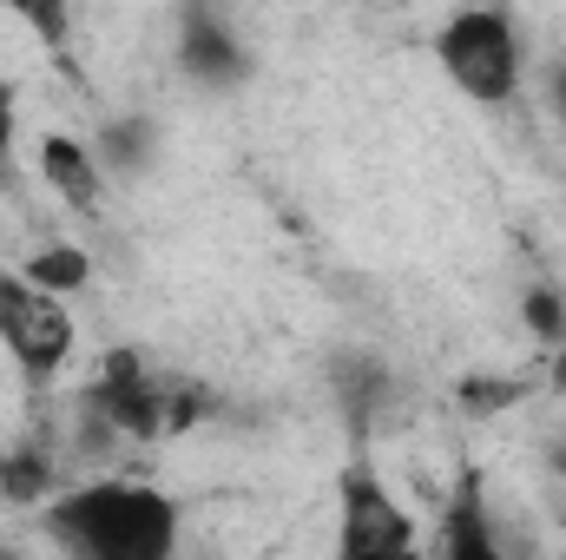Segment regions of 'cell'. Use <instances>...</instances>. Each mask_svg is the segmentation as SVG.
<instances>
[{
  "instance_id": "1",
  "label": "cell",
  "mask_w": 566,
  "mask_h": 560,
  "mask_svg": "<svg viewBox=\"0 0 566 560\" xmlns=\"http://www.w3.org/2000/svg\"><path fill=\"white\" fill-rule=\"evenodd\" d=\"M46 528L86 560H171L178 554V508L145 481H86L53 501Z\"/></svg>"
},
{
  "instance_id": "2",
  "label": "cell",
  "mask_w": 566,
  "mask_h": 560,
  "mask_svg": "<svg viewBox=\"0 0 566 560\" xmlns=\"http://www.w3.org/2000/svg\"><path fill=\"white\" fill-rule=\"evenodd\" d=\"M441 66L448 80L481 100V106H501L514 100L521 86V40H514V20L507 13H488V7H468L441 27Z\"/></svg>"
},
{
  "instance_id": "3",
  "label": "cell",
  "mask_w": 566,
  "mask_h": 560,
  "mask_svg": "<svg viewBox=\"0 0 566 560\" xmlns=\"http://www.w3.org/2000/svg\"><path fill=\"white\" fill-rule=\"evenodd\" d=\"M0 343H7V356H13L33 383H46V376L73 356V317H66L60 297H46L40 283L0 278Z\"/></svg>"
},
{
  "instance_id": "4",
  "label": "cell",
  "mask_w": 566,
  "mask_h": 560,
  "mask_svg": "<svg viewBox=\"0 0 566 560\" xmlns=\"http://www.w3.org/2000/svg\"><path fill=\"white\" fill-rule=\"evenodd\" d=\"M336 560H416V528L369 468L343 475V548Z\"/></svg>"
},
{
  "instance_id": "5",
  "label": "cell",
  "mask_w": 566,
  "mask_h": 560,
  "mask_svg": "<svg viewBox=\"0 0 566 560\" xmlns=\"http://www.w3.org/2000/svg\"><path fill=\"white\" fill-rule=\"evenodd\" d=\"M165 390L171 383H151L139 350H113L99 363V383H93V409L113 422L119 435H158L165 428Z\"/></svg>"
},
{
  "instance_id": "6",
  "label": "cell",
  "mask_w": 566,
  "mask_h": 560,
  "mask_svg": "<svg viewBox=\"0 0 566 560\" xmlns=\"http://www.w3.org/2000/svg\"><path fill=\"white\" fill-rule=\"evenodd\" d=\"M441 535H448V560H507V548L494 541L488 501H481V475H461V488L441 515Z\"/></svg>"
},
{
  "instance_id": "7",
  "label": "cell",
  "mask_w": 566,
  "mask_h": 560,
  "mask_svg": "<svg viewBox=\"0 0 566 560\" xmlns=\"http://www.w3.org/2000/svg\"><path fill=\"white\" fill-rule=\"evenodd\" d=\"M178 60H185V73H198V80H211V86H231V80L244 73L238 40H231L211 13H191V20H185V46H178Z\"/></svg>"
},
{
  "instance_id": "8",
  "label": "cell",
  "mask_w": 566,
  "mask_h": 560,
  "mask_svg": "<svg viewBox=\"0 0 566 560\" xmlns=\"http://www.w3.org/2000/svg\"><path fill=\"white\" fill-rule=\"evenodd\" d=\"M40 165H46V178H53V191L73 205V211H99V165H93V152L73 139H53L40 145Z\"/></svg>"
},
{
  "instance_id": "9",
  "label": "cell",
  "mask_w": 566,
  "mask_h": 560,
  "mask_svg": "<svg viewBox=\"0 0 566 560\" xmlns=\"http://www.w3.org/2000/svg\"><path fill=\"white\" fill-rule=\"evenodd\" d=\"M27 283H40L46 297H53V290H80V283H86V251H73V245L40 251V258L27 265Z\"/></svg>"
},
{
  "instance_id": "10",
  "label": "cell",
  "mask_w": 566,
  "mask_h": 560,
  "mask_svg": "<svg viewBox=\"0 0 566 560\" xmlns=\"http://www.w3.org/2000/svg\"><path fill=\"white\" fill-rule=\"evenodd\" d=\"M46 488V455L40 448H13L7 462H0V495L7 501H33Z\"/></svg>"
},
{
  "instance_id": "11",
  "label": "cell",
  "mask_w": 566,
  "mask_h": 560,
  "mask_svg": "<svg viewBox=\"0 0 566 560\" xmlns=\"http://www.w3.org/2000/svg\"><path fill=\"white\" fill-rule=\"evenodd\" d=\"M527 323H534V336H554V343H560V336H566L560 290H534V297H527Z\"/></svg>"
},
{
  "instance_id": "12",
  "label": "cell",
  "mask_w": 566,
  "mask_h": 560,
  "mask_svg": "<svg viewBox=\"0 0 566 560\" xmlns=\"http://www.w3.org/2000/svg\"><path fill=\"white\" fill-rule=\"evenodd\" d=\"M139 145H145V126H113V133H106L113 165H139Z\"/></svg>"
},
{
  "instance_id": "13",
  "label": "cell",
  "mask_w": 566,
  "mask_h": 560,
  "mask_svg": "<svg viewBox=\"0 0 566 560\" xmlns=\"http://www.w3.org/2000/svg\"><path fill=\"white\" fill-rule=\"evenodd\" d=\"M468 403L474 409H507V403H521V390L514 383H468Z\"/></svg>"
},
{
  "instance_id": "14",
  "label": "cell",
  "mask_w": 566,
  "mask_h": 560,
  "mask_svg": "<svg viewBox=\"0 0 566 560\" xmlns=\"http://www.w3.org/2000/svg\"><path fill=\"white\" fill-rule=\"evenodd\" d=\"M13 145V93H7V80H0V152Z\"/></svg>"
},
{
  "instance_id": "15",
  "label": "cell",
  "mask_w": 566,
  "mask_h": 560,
  "mask_svg": "<svg viewBox=\"0 0 566 560\" xmlns=\"http://www.w3.org/2000/svg\"><path fill=\"white\" fill-rule=\"evenodd\" d=\"M554 100H560V113H566V66L554 73Z\"/></svg>"
},
{
  "instance_id": "16",
  "label": "cell",
  "mask_w": 566,
  "mask_h": 560,
  "mask_svg": "<svg viewBox=\"0 0 566 560\" xmlns=\"http://www.w3.org/2000/svg\"><path fill=\"white\" fill-rule=\"evenodd\" d=\"M554 468H560V475H566V442H560V448H554Z\"/></svg>"
},
{
  "instance_id": "17",
  "label": "cell",
  "mask_w": 566,
  "mask_h": 560,
  "mask_svg": "<svg viewBox=\"0 0 566 560\" xmlns=\"http://www.w3.org/2000/svg\"><path fill=\"white\" fill-rule=\"evenodd\" d=\"M554 383H560V390H566V356H560V370H554Z\"/></svg>"
},
{
  "instance_id": "18",
  "label": "cell",
  "mask_w": 566,
  "mask_h": 560,
  "mask_svg": "<svg viewBox=\"0 0 566 560\" xmlns=\"http://www.w3.org/2000/svg\"><path fill=\"white\" fill-rule=\"evenodd\" d=\"M0 560H13V554H7V548H0Z\"/></svg>"
}]
</instances>
